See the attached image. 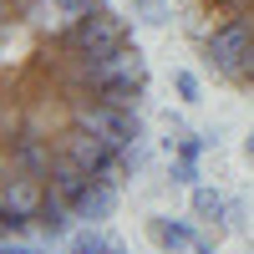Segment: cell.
Wrapping results in <instances>:
<instances>
[{
  "mask_svg": "<svg viewBox=\"0 0 254 254\" xmlns=\"http://www.w3.org/2000/svg\"><path fill=\"white\" fill-rule=\"evenodd\" d=\"M147 61L117 0H0V239L107 219L142 163Z\"/></svg>",
  "mask_w": 254,
  "mask_h": 254,
  "instance_id": "cell-1",
  "label": "cell"
},
{
  "mask_svg": "<svg viewBox=\"0 0 254 254\" xmlns=\"http://www.w3.org/2000/svg\"><path fill=\"white\" fill-rule=\"evenodd\" d=\"M188 46L224 87L254 97V0H173Z\"/></svg>",
  "mask_w": 254,
  "mask_h": 254,
  "instance_id": "cell-2",
  "label": "cell"
},
{
  "mask_svg": "<svg viewBox=\"0 0 254 254\" xmlns=\"http://www.w3.org/2000/svg\"><path fill=\"white\" fill-rule=\"evenodd\" d=\"M142 229H147V239H153V249H163V254H188V249L198 244L193 219H168V214H153Z\"/></svg>",
  "mask_w": 254,
  "mask_h": 254,
  "instance_id": "cell-3",
  "label": "cell"
},
{
  "mask_svg": "<svg viewBox=\"0 0 254 254\" xmlns=\"http://www.w3.org/2000/svg\"><path fill=\"white\" fill-rule=\"evenodd\" d=\"M66 254H127V249H122V239L112 234V229H102V224H87V229H76V234H71Z\"/></svg>",
  "mask_w": 254,
  "mask_h": 254,
  "instance_id": "cell-4",
  "label": "cell"
},
{
  "mask_svg": "<svg viewBox=\"0 0 254 254\" xmlns=\"http://www.w3.org/2000/svg\"><path fill=\"white\" fill-rule=\"evenodd\" d=\"M198 147H203V137H193V132H183V137H178L173 183H198Z\"/></svg>",
  "mask_w": 254,
  "mask_h": 254,
  "instance_id": "cell-5",
  "label": "cell"
},
{
  "mask_svg": "<svg viewBox=\"0 0 254 254\" xmlns=\"http://www.w3.org/2000/svg\"><path fill=\"white\" fill-rule=\"evenodd\" d=\"M229 214V198L224 193H214V188H193V219L198 224H208V229H214V234H219V219Z\"/></svg>",
  "mask_w": 254,
  "mask_h": 254,
  "instance_id": "cell-6",
  "label": "cell"
},
{
  "mask_svg": "<svg viewBox=\"0 0 254 254\" xmlns=\"http://www.w3.org/2000/svg\"><path fill=\"white\" fill-rule=\"evenodd\" d=\"M127 15L142 31H163L168 26V0H127Z\"/></svg>",
  "mask_w": 254,
  "mask_h": 254,
  "instance_id": "cell-7",
  "label": "cell"
},
{
  "mask_svg": "<svg viewBox=\"0 0 254 254\" xmlns=\"http://www.w3.org/2000/svg\"><path fill=\"white\" fill-rule=\"evenodd\" d=\"M173 87H178L183 102H198V76L193 71H173Z\"/></svg>",
  "mask_w": 254,
  "mask_h": 254,
  "instance_id": "cell-8",
  "label": "cell"
},
{
  "mask_svg": "<svg viewBox=\"0 0 254 254\" xmlns=\"http://www.w3.org/2000/svg\"><path fill=\"white\" fill-rule=\"evenodd\" d=\"M0 254H36L26 239H0Z\"/></svg>",
  "mask_w": 254,
  "mask_h": 254,
  "instance_id": "cell-9",
  "label": "cell"
},
{
  "mask_svg": "<svg viewBox=\"0 0 254 254\" xmlns=\"http://www.w3.org/2000/svg\"><path fill=\"white\" fill-rule=\"evenodd\" d=\"M244 163H254V127H249V137H244Z\"/></svg>",
  "mask_w": 254,
  "mask_h": 254,
  "instance_id": "cell-10",
  "label": "cell"
}]
</instances>
